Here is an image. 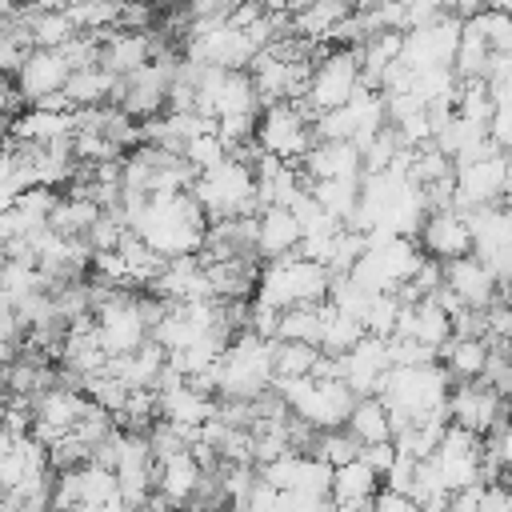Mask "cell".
Masks as SVG:
<instances>
[{"instance_id":"cell-1","label":"cell","mask_w":512,"mask_h":512,"mask_svg":"<svg viewBox=\"0 0 512 512\" xmlns=\"http://www.w3.org/2000/svg\"><path fill=\"white\" fill-rule=\"evenodd\" d=\"M132 228L160 252V256H188L200 248L208 216L200 208V200L188 192H164V196H148L140 204V212L132 216Z\"/></svg>"},{"instance_id":"cell-2","label":"cell","mask_w":512,"mask_h":512,"mask_svg":"<svg viewBox=\"0 0 512 512\" xmlns=\"http://www.w3.org/2000/svg\"><path fill=\"white\" fill-rule=\"evenodd\" d=\"M448 388L452 376L444 372L440 360H420V364H392L376 388V396L388 404L392 432L416 416H448Z\"/></svg>"},{"instance_id":"cell-3","label":"cell","mask_w":512,"mask_h":512,"mask_svg":"<svg viewBox=\"0 0 512 512\" xmlns=\"http://www.w3.org/2000/svg\"><path fill=\"white\" fill-rule=\"evenodd\" d=\"M272 340L260 332H240L228 340L212 368V392L216 400H252L272 384Z\"/></svg>"},{"instance_id":"cell-4","label":"cell","mask_w":512,"mask_h":512,"mask_svg":"<svg viewBox=\"0 0 512 512\" xmlns=\"http://www.w3.org/2000/svg\"><path fill=\"white\" fill-rule=\"evenodd\" d=\"M328 280H332V268L328 264L292 252V256H280V260H264L260 264L252 300H260L268 308L320 304V300H328Z\"/></svg>"},{"instance_id":"cell-5","label":"cell","mask_w":512,"mask_h":512,"mask_svg":"<svg viewBox=\"0 0 512 512\" xmlns=\"http://www.w3.org/2000/svg\"><path fill=\"white\" fill-rule=\"evenodd\" d=\"M192 196L200 200V208H204L208 220L260 212L252 164H248V160H236V156H224L220 164L200 168L196 180H192Z\"/></svg>"},{"instance_id":"cell-6","label":"cell","mask_w":512,"mask_h":512,"mask_svg":"<svg viewBox=\"0 0 512 512\" xmlns=\"http://www.w3.org/2000/svg\"><path fill=\"white\" fill-rule=\"evenodd\" d=\"M316 112L304 104V100H276V104H264L260 116H256V144L260 152L268 156H280V160H300L312 140H316Z\"/></svg>"},{"instance_id":"cell-7","label":"cell","mask_w":512,"mask_h":512,"mask_svg":"<svg viewBox=\"0 0 512 512\" xmlns=\"http://www.w3.org/2000/svg\"><path fill=\"white\" fill-rule=\"evenodd\" d=\"M360 88V56L348 44H320L308 72V92L300 96L316 116L344 104Z\"/></svg>"},{"instance_id":"cell-8","label":"cell","mask_w":512,"mask_h":512,"mask_svg":"<svg viewBox=\"0 0 512 512\" xmlns=\"http://www.w3.org/2000/svg\"><path fill=\"white\" fill-rule=\"evenodd\" d=\"M180 60H184V52H164V56H152L148 64H140L136 72L116 76L112 100H116L128 116H136V120L160 116V112L168 108V84H172Z\"/></svg>"},{"instance_id":"cell-9","label":"cell","mask_w":512,"mask_h":512,"mask_svg":"<svg viewBox=\"0 0 512 512\" xmlns=\"http://www.w3.org/2000/svg\"><path fill=\"white\" fill-rule=\"evenodd\" d=\"M92 328H96V336H100V344H104L108 356L136 352L152 336V328H148V320L140 312V288H120L104 304H96Z\"/></svg>"},{"instance_id":"cell-10","label":"cell","mask_w":512,"mask_h":512,"mask_svg":"<svg viewBox=\"0 0 512 512\" xmlns=\"http://www.w3.org/2000/svg\"><path fill=\"white\" fill-rule=\"evenodd\" d=\"M196 112H204L208 120L236 116V112H260V96H256L248 68L204 64V72L196 80Z\"/></svg>"},{"instance_id":"cell-11","label":"cell","mask_w":512,"mask_h":512,"mask_svg":"<svg viewBox=\"0 0 512 512\" xmlns=\"http://www.w3.org/2000/svg\"><path fill=\"white\" fill-rule=\"evenodd\" d=\"M112 472H116V484H120V500L128 508H148V496L156 488V456H152L148 432L120 428Z\"/></svg>"},{"instance_id":"cell-12","label":"cell","mask_w":512,"mask_h":512,"mask_svg":"<svg viewBox=\"0 0 512 512\" xmlns=\"http://www.w3.org/2000/svg\"><path fill=\"white\" fill-rule=\"evenodd\" d=\"M308 72H312V60H296V56H284L276 48H260L248 60V76L256 84L260 108L276 104V100H300L308 92Z\"/></svg>"},{"instance_id":"cell-13","label":"cell","mask_w":512,"mask_h":512,"mask_svg":"<svg viewBox=\"0 0 512 512\" xmlns=\"http://www.w3.org/2000/svg\"><path fill=\"white\" fill-rule=\"evenodd\" d=\"M448 420L452 424H460V428H468V432H476V436H484L496 420H504V416H512L508 412V404H504V396L488 384V380H452V388H448Z\"/></svg>"},{"instance_id":"cell-14","label":"cell","mask_w":512,"mask_h":512,"mask_svg":"<svg viewBox=\"0 0 512 512\" xmlns=\"http://www.w3.org/2000/svg\"><path fill=\"white\" fill-rule=\"evenodd\" d=\"M84 404H88V396H84V388H68V384H52V388H44V392H36L32 396V404H28V416H32V436L36 440H56V436H64V432H72V424H76V416L84 412Z\"/></svg>"},{"instance_id":"cell-15","label":"cell","mask_w":512,"mask_h":512,"mask_svg":"<svg viewBox=\"0 0 512 512\" xmlns=\"http://www.w3.org/2000/svg\"><path fill=\"white\" fill-rule=\"evenodd\" d=\"M68 72L72 68H68V60H64L60 48H28L24 60L12 72V84L24 96V104H40L44 96H52V92L64 88Z\"/></svg>"},{"instance_id":"cell-16","label":"cell","mask_w":512,"mask_h":512,"mask_svg":"<svg viewBox=\"0 0 512 512\" xmlns=\"http://www.w3.org/2000/svg\"><path fill=\"white\" fill-rule=\"evenodd\" d=\"M336 360H340V380H344L356 396L376 392L380 380H384V372L392 368L388 340H384V336H372V332H364V336H360L344 356H336Z\"/></svg>"},{"instance_id":"cell-17","label":"cell","mask_w":512,"mask_h":512,"mask_svg":"<svg viewBox=\"0 0 512 512\" xmlns=\"http://www.w3.org/2000/svg\"><path fill=\"white\" fill-rule=\"evenodd\" d=\"M416 240L428 256L436 260H452V256H464L472 252V228H468V216L456 212V208H432L420 228H416Z\"/></svg>"},{"instance_id":"cell-18","label":"cell","mask_w":512,"mask_h":512,"mask_svg":"<svg viewBox=\"0 0 512 512\" xmlns=\"http://www.w3.org/2000/svg\"><path fill=\"white\" fill-rule=\"evenodd\" d=\"M444 284L460 296V304L468 308H488L496 296H500V280L492 276V268L476 256V252H464V256H452L444 260Z\"/></svg>"},{"instance_id":"cell-19","label":"cell","mask_w":512,"mask_h":512,"mask_svg":"<svg viewBox=\"0 0 512 512\" xmlns=\"http://www.w3.org/2000/svg\"><path fill=\"white\" fill-rule=\"evenodd\" d=\"M300 220L288 204H264L256 212V252H260V264L264 260H280V256H292L300 248Z\"/></svg>"},{"instance_id":"cell-20","label":"cell","mask_w":512,"mask_h":512,"mask_svg":"<svg viewBox=\"0 0 512 512\" xmlns=\"http://www.w3.org/2000/svg\"><path fill=\"white\" fill-rule=\"evenodd\" d=\"M56 364H60L68 376H76L80 384H84L88 376H96V372L108 368V352H104V344H100L92 320H80V324L68 328V336H64V344H60V352H56Z\"/></svg>"},{"instance_id":"cell-21","label":"cell","mask_w":512,"mask_h":512,"mask_svg":"<svg viewBox=\"0 0 512 512\" xmlns=\"http://www.w3.org/2000/svg\"><path fill=\"white\" fill-rule=\"evenodd\" d=\"M392 336H412L416 344H428V348L440 352V344L452 336V320H448V312H444L432 296H424V300H404Z\"/></svg>"},{"instance_id":"cell-22","label":"cell","mask_w":512,"mask_h":512,"mask_svg":"<svg viewBox=\"0 0 512 512\" xmlns=\"http://www.w3.org/2000/svg\"><path fill=\"white\" fill-rule=\"evenodd\" d=\"M308 180H328V176H356L360 168V148L352 140H312V148L296 160Z\"/></svg>"},{"instance_id":"cell-23","label":"cell","mask_w":512,"mask_h":512,"mask_svg":"<svg viewBox=\"0 0 512 512\" xmlns=\"http://www.w3.org/2000/svg\"><path fill=\"white\" fill-rule=\"evenodd\" d=\"M148 60H152V52H148V36L144 32H128V28L100 32V56H96V64L108 68L112 76H128V72H136Z\"/></svg>"},{"instance_id":"cell-24","label":"cell","mask_w":512,"mask_h":512,"mask_svg":"<svg viewBox=\"0 0 512 512\" xmlns=\"http://www.w3.org/2000/svg\"><path fill=\"white\" fill-rule=\"evenodd\" d=\"M376 488H380V476H376L360 456L332 468V484H328L332 508H372Z\"/></svg>"},{"instance_id":"cell-25","label":"cell","mask_w":512,"mask_h":512,"mask_svg":"<svg viewBox=\"0 0 512 512\" xmlns=\"http://www.w3.org/2000/svg\"><path fill=\"white\" fill-rule=\"evenodd\" d=\"M204 276H208V292L216 300H252L256 276H260V260H208Z\"/></svg>"},{"instance_id":"cell-26","label":"cell","mask_w":512,"mask_h":512,"mask_svg":"<svg viewBox=\"0 0 512 512\" xmlns=\"http://www.w3.org/2000/svg\"><path fill=\"white\" fill-rule=\"evenodd\" d=\"M164 364H168V348H164V344H156L152 336H148L136 352L108 356V372H116L128 388H152V384L160 380Z\"/></svg>"},{"instance_id":"cell-27","label":"cell","mask_w":512,"mask_h":512,"mask_svg":"<svg viewBox=\"0 0 512 512\" xmlns=\"http://www.w3.org/2000/svg\"><path fill=\"white\" fill-rule=\"evenodd\" d=\"M452 380H476L488 360V336H448L436 352Z\"/></svg>"},{"instance_id":"cell-28","label":"cell","mask_w":512,"mask_h":512,"mask_svg":"<svg viewBox=\"0 0 512 512\" xmlns=\"http://www.w3.org/2000/svg\"><path fill=\"white\" fill-rule=\"evenodd\" d=\"M360 180L364 172L356 176H328V180H312V196L320 200V208L328 216H336L340 224H352L356 220V208H360Z\"/></svg>"},{"instance_id":"cell-29","label":"cell","mask_w":512,"mask_h":512,"mask_svg":"<svg viewBox=\"0 0 512 512\" xmlns=\"http://www.w3.org/2000/svg\"><path fill=\"white\" fill-rule=\"evenodd\" d=\"M56 188L52 184H28L24 192H16L12 200V220H16V236H36L48 228V216H52V204H56Z\"/></svg>"},{"instance_id":"cell-30","label":"cell","mask_w":512,"mask_h":512,"mask_svg":"<svg viewBox=\"0 0 512 512\" xmlns=\"http://www.w3.org/2000/svg\"><path fill=\"white\" fill-rule=\"evenodd\" d=\"M112 92H116V76L108 68H100V64H80L64 80V96H68L72 108L104 104V100H112Z\"/></svg>"},{"instance_id":"cell-31","label":"cell","mask_w":512,"mask_h":512,"mask_svg":"<svg viewBox=\"0 0 512 512\" xmlns=\"http://www.w3.org/2000/svg\"><path fill=\"white\" fill-rule=\"evenodd\" d=\"M100 216V204L88 200V196H76V192H60L56 204H52V216H48V228L56 236H68V240H84L92 220Z\"/></svg>"},{"instance_id":"cell-32","label":"cell","mask_w":512,"mask_h":512,"mask_svg":"<svg viewBox=\"0 0 512 512\" xmlns=\"http://www.w3.org/2000/svg\"><path fill=\"white\" fill-rule=\"evenodd\" d=\"M344 428L360 440V444H376V440H392V420H388V404L376 396V392H364L356 396Z\"/></svg>"},{"instance_id":"cell-33","label":"cell","mask_w":512,"mask_h":512,"mask_svg":"<svg viewBox=\"0 0 512 512\" xmlns=\"http://www.w3.org/2000/svg\"><path fill=\"white\" fill-rule=\"evenodd\" d=\"M364 336V320L340 312L336 304L324 300V320H320V336H316V348L328 352V356H344L356 340Z\"/></svg>"},{"instance_id":"cell-34","label":"cell","mask_w":512,"mask_h":512,"mask_svg":"<svg viewBox=\"0 0 512 512\" xmlns=\"http://www.w3.org/2000/svg\"><path fill=\"white\" fill-rule=\"evenodd\" d=\"M316 360H320V348H316V344L272 336V372H276V376H312ZM276 376H272V380H276Z\"/></svg>"},{"instance_id":"cell-35","label":"cell","mask_w":512,"mask_h":512,"mask_svg":"<svg viewBox=\"0 0 512 512\" xmlns=\"http://www.w3.org/2000/svg\"><path fill=\"white\" fill-rule=\"evenodd\" d=\"M320 320H324V300H320V304H288V308H280L276 336L316 344V336H320Z\"/></svg>"},{"instance_id":"cell-36","label":"cell","mask_w":512,"mask_h":512,"mask_svg":"<svg viewBox=\"0 0 512 512\" xmlns=\"http://www.w3.org/2000/svg\"><path fill=\"white\" fill-rule=\"evenodd\" d=\"M400 152H404L400 132H396L392 124H380V128L360 144V168H364V172H380V168L396 164Z\"/></svg>"},{"instance_id":"cell-37","label":"cell","mask_w":512,"mask_h":512,"mask_svg":"<svg viewBox=\"0 0 512 512\" xmlns=\"http://www.w3.org/2000/svg\"><path fill=\"white\" fill-rule=\"evenodd\" d=\"M456 112H460L464 120H476V124H488V120H492V112H496V96H492V88H488L484 76H476V80H460V84H456Z\"/></svg>"},{"instance_id":"cell-38","label":"cell","mask_w":512,"mask_h":512,"mask_svg":"<svg viewBox=\"0 0 512 512\" xmlns=\"http://www.w3.org/2000/svg\"><path fill=\"white\" fill-rule=\"evenodd\" d=\"M32 288H40V272L32 260H16V256H4L0 260V300L16 304L24 300Z\"/></svg>"},{"instance_id":"cell-39","label":"cell","mask_w":512,"mask_h":512,"mask_svg":"<svg viewBox=\"0 0 512 512\" xmlns=\"http://www.w3.org/2000/svg\"><path fill=\"white\" fill-rule=\"evenodd\" d=\"M360 448H364V444H360L344 424H336V428H320V440H316V452H312V456H320V460H328V464L336 468V464L356 460Z\"/></svg>"},{"instance_id":"cell-40","label":"cell","mask_w":512,"mask_h":512,"mask_svg":"<svg viewBox=\"0 0 512 512\" xmlns=\"http://www.w3.org/2000/svg\"><path fill=\"white\" fill-rule=\"evenodd\" d=\"M400 296L396 292H372V304H368V312H364V332H372V336H392L396 332V320H400Z\"/></svg>"},{"instance_id":"cell-41","label":"cell","mask_w":512,"mask_h":512,"mask_svg":"<svg viewBox=\"0 0 512 512\" xmlns=\"http://www.w3.org/2000/svg\"><path fill=\"white\" fill-rule=\"evenodd\" d=\"M480 32H484V40H488V48L492 52H512V16L508 12H500V8H480L476 16H468Z\"/></svg>"},{"instance_id":"cell-42","label":"cell","mask_w":512,"mask_h":512,"mask_svg":"<svg viewBox=\"0 0 512 512\" xmlns=\"http://www.w3.org/2000/svg\"><path fill=\"white\" fill-rule=\"evenodd\" d=\"M184 156H188V160H192V168L200 172V168H212V164H220V160L228 156V144L220 140V132H216V128H208V132H200L196 140H188Z\"/></svg>"},{"instance_id":"cell-43","label":"cell","mask_w":512,"mask_h":512,"mask_svg":"<svg viewBox=\"0 0 512 512\" xmlns=\"http://www.w3.org/2000/svg\"><path fill=\"white\" fill-rule=\"evenodd\" d=\"M24 188H28V180H24L16 156H12L8 144H4V148H0V204H12L16 192H24Z\"/></svg>"},{"instance_id":"cell-44","label":"cell","mask_w":512,"mask_h":512,"mask_svg":"<svg viewBox=\"0 0 512 512\" xmlns=\"http://www.w3.org/2000/svg\"><path fill=\"white\" fill-rule=\"evenodd\" d=\"M360 460H364V464L384 480V472H388V468H392V460H396V444H392V440L364 444V448H360Z\"/></svg>"},{"instance_id":"cell-45","label":"cell","mask_w":512,"mask_h":512,"mask_svg":"<svg viewBox=\"0 0 512 512\" xmlns=\"http://www.w3.org/2000/svg\"><path fill=\"white\" fill-rule=\"evenodd\" d=\"M372 508H376V512H416V500H412L408 492H400V488L380 484L376 496H372Z\"/></svg>"},{"instance_id":"cell-46","label":"cell","mask_w":512,"mask_h":512,"mask_svg":"<svg viewBox=\"0 0 512 512\" xmlns=\"http://www.w3.org/2000/svg\"><path fill=\"white\" fill-rule=\"evenodd\" d=\"M192 20H228L240 0H184Z\"/></svg>"},{"instance_id":"cell-47","label":"cell","mask_w":512,"mask_h":512,"mask_svg":"<svg viewBox=\"0 0 512 512\" xmlns=\"http://www.w3.org/2000/svg\"><path fill=\"white\" fill-rule=\"evenodd\" d=\"M16 236V220H12V204H0V248Z\"/></svg>"},{"instance_id":"cell-48","label":"cell","mask_w":512,"mask_h":512,"mask_svg":"<svg viewBox=\"0 0 512 512\" xmlns=\"http://www.w3.org/2000/svg\"><path fill=\"white\" fill-rule=\"evenodd\" d=\"M16 440H20V432H12V428L0 420V460H4V456L16 448Z\"/></svg>"},{"instance_id":"cell-49","label":"cell","mask_w":512,"mask_h":512,"mask_svg":"<svg viewBox=\"0 0 512 512\" xmlns=\"http://www.w3.org/2000/svg\"><path fill=\"white\" fill-rule=\"evenodd\" d=\"M28 4H36V8H68L72 0H28Z\"/></svg>"},{"instance_id":"cell-50","label":"cell","mask_w":512,"mask_h":512,"mask_svg":"<svg viewBox=\"0 0 512 512\" xmlns=\"http://www.w3.org/2000/svg\"><path fill=\"white\" fill-rule=\"evenodd\" d=\"M484 4H488V8H500V12L512 16V0H484Z\"/></svg>"},{"instance_id":"cell-51","label":"cell","mask_w":512,"mask_h":512,"mask_svg":"<svg viewBox=\"0 0 512 512\" xmlns=\"http://www.w3.org/2000/svg\"><path fill=\"white\" fill-rule=\"evenodd\" d=\"M0 396H4V364H0Z\"/></svg>"},{"instance_id":"cell-52","label":"cell","mask_w":512,"mask_h":512,"mask_svg":"<svg viewBox=\"0 0 512 512\" xmlns=\"http://www.w3.org/2000/svg\"><path fill=\"white\" fill-rule=\"evenodd\" d=\"M0 260H4V248H0Z\"/></svg>"},{"instance_id":"cell-53","label":"cell","mask_w":512,"mask_h":512,"mask_svg":"<svg viewBox=\"0 0 512 512\" xmlns=\"http://www.w3.org/2000/svg\"><path fill=\"white\" fill-rule=\"evenodd\" d=\"M508 152H512V148H508Z\"/></svg>"}]
</instances>
